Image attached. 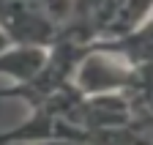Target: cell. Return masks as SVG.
<instances>
[{
    "instance_id": "cell-1",
    "label": "cell",
    "mask_w": 153,
    "mask_h": 145,
    "mask_svg": "<svg viewBox=\"0 0 153 145\" xmlns=\"http://www.w3.org/2000/svg\"><path fill=\"white\" fill-rule=\"evenodd\" d=\"M137 68L126 66L120 58L104 49L90 47L74 71V88L82 96H107V93H126L137 82Z\"/></svg>"
},
{
    "instance_id": "cell-2",
    "label": "cell",
    "mask_w": 153,
    "mask_h": 145,
    "mask_svg": "<svg viewBox=\"0 0 153 145\" xmlns=\"http://www.w3.org/2000/svg\"><path fill=\"white\" fill-rule=\"evenodd\" d=\"M0 30L14 44L49 47L57 39V25L38 0H0Z\"/></svg>"
},
{
    "instance_id": "cell-3",
    "label": "cell",
    "mask_w": 153,
    "mask_h": 145,
    "mask_svg": "<svg viewBox=\"0 0 153 145\" xmlns=\"http://www.w3.org/2000/svg\"><path fill=\"white\" fill-rule=\"evenodd\" d=\"M93 47L120 58L126 66L137 71H153V16L142 28L120 36V39H104V41H96Z\"/></svg>"
},
{
    "instance_id": "cell-4",
    "label": "cell",
    "mask_w": 153,
    "mask_h": 145,
    "mask_svg": "<svg viewBox=\"0 0 153 145\" xmlns=\"http://www.w3.org/2000/svg\"><path fill=\"white\" fill-rule=\"evenodd\" d=\"M47 58H49V47L14 44L6 52H0V77L11 80V85L27 82L44 68Z\"/></svg>"
},
{
    "instance_id": "cell-5",
    "label": "cell",
    "mask_w": 153,
    "mask_h": 145,
    "mask_svg": "<svg viewBox=\"0 0 153 145\" xmlns=\"http://www.w3.org/2000/svg\"><path fill=\"white\" fill-rule=\"evenodd\" d=\"M150 16H153V0H120V6L115 11L104 39H120V36L142 28Z\"/></svg>"
},
{
    "instance_id": "cell-6",
    "label": "cell",
    "mask_w": 153,
    "mask_h": 145,
    "mask_svg": "<svg viewBox=\"0 0 153 145\" xmlns=\"http://www.w3.org/2000/svg\"><path fill=\"white\" fill-rule=\"evenodd\" d=\"M38 3H41L44 11L55 19V25H60L63 16H66V11H68V3H71V0H38Z\"/></svg>"
},
{
    "instance_id": "cell-7",
    "label": "cell",
    "mask_w": 153,
    "mask_h": 145,
    "mask_svg": "<svg viewBox=\"0 0 153 145\" xmlns=\"http://www.w3.org/2000/svg\"><path fill=\"white\" fill-rule=\"evenodd\" d=\"M8 47H14V41H11V39H8V36H6V33H3V30H0V52H6V49H8Z\"/></svg>"
}]
</instances>
